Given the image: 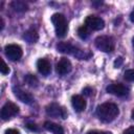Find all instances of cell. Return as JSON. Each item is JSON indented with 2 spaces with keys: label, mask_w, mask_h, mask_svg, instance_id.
Instances as JSON below:
<instances>
[{
  "label": "cell",
  "mask_w": 134,
  "mask_h": 134,
  "mask_svg": "<svg viewBox=\"0 0 134 134\" xmlns=\"http://www.w3.org/2000/svg\"><path fill=\"white\" fill-rule=\"evenodd\" d=\"M132 45H133V49H134V37H133V39H132Z\"/></svg>",
  "instance_id": "30"
},
{
  "label": "cell",
  "mask_w": 134,
  "mask_h": 134,
  "mask_svg": "<svg viewBox=\"0 0 134 134\" xmlns=\"http://www.w3.org/2000/svg\"><path fill=\"white\" fill-rule=\"evenodd\" d=\"M119 113L118 107L113 103H104L96 109L97 117L104 122H111Z\"/></svg>",
  "instance_id": "1"
},
{
  "label": "cell",
  "mask_w": 134,
  "mask_h": 134,
  "mask_svg": "<svg viewBox=\"0 0 134 134\" xmlns=\"http://www.w3.org/2000/svg\"><path fill=\"white\" fill-rule=\"evenodd\" d=\"M71 70V63L67 58H62L58 64H57V72L61 75L66 74L68 72H70Z\"/></svg>",
  "instance_id": "11"
},
{
  "label": "cell",
  "mask_w": 134,
  "mask_h": 134,
  "mask_svg": "<svg viewBox=\"0 0 134 134\" xmlns=\"http://www.w3.org/2000/svg\"><path fill=\"white\" fill-rule=\"evenodd\" d=\"M46 113L47 115L51 116V117H62V118H66L67 117V112L65 110L64 107H61L58 104H50L46 107Z\"/></svg>",
  "instance_id": "6"
},
{
  "label": "cell",
  "mask_w": 134,
  "mask_h": 134,
  "mask_svg": "<svg viewBox=\"0 0 134 134\" xmlns=\"http://www.w3.org/2000/svg\"><path fill=\"white\" fill-rule=\"evenodd\" d=\"M91 92H92V89H91L90 87H86V88L83 89V93H84L85 95H87V96H89V95L91 94Z\"/></svg>",
  "instance_id": "22"
},
{
  "label": "cell",
  "mask_w": 134,
  "mask_h": 134,
  "mask_svg": "<svg viewBox=\"0 0 134 134\" xmlns=\"http://www.w3.org/2000/svg\"><path fill=\"white\" fill-rule=\"evenodd\" d=\"M107 92L116 96H125L129 93V89L122 84H111L107 87Z\"/></svg>",
  "instance_id": "10"
},
{
  "label": "cell",
  "mask_w": 134,
  "mask_h": 134,
  "mask_svg": "<svg viewBox=\"0 0 134 134\" xmlns=\"http://www.w3.org/2000/svg\"><path fill=\"white\" fill-rule=\"evenodd\" d=\"M29 130H31V131H38L39 129H38V127H37V125H35V124H27V126H26Z\"/></svg>",
  "instance_id": "23"
},
{
  "label": "cell",
  "mask_w": 134,
  "mask_h": 134,
  "mask_svg": "<svg viewBox=\"0 0 134 134\" xmlns=\"http://www.w3.org/2000/svg\"><path fill=\"white\" fill-rule=\"evenodd\" d=\"M38 34L35 29H28L27 31L24 32L23 35V39L25 41H27L28 43H36L38 41Z\"/></svg>",
  "instance_id": "15"
},
{
  "label": "cell",
  "mask_w": 134,
  "mask_h": 134,
  "mask_svg": "<svg viewBox=\"0 0 134 134\" xmlns=\"http://www.w3.org/2000/svg\"><path fill=\"white\" fill-rule=\"evenodd\" d=\"M5 134H20V132L16 129H7L5 131Z\"/></svg>",
  "instance_id": "24"
},
{
  "label": "cell",
  "mask_w": 134,
  "mask_h": 134,
  "mask_svg": "<svg viewBox=\"0 0 134 134\" xmlns=\"http://www.w3.org/2000/svg\"><path fill=\"white\" fill-rule=\"evenodd\" d=\"M5 55L10 60V61H18L22 57V48L19 45L16 44H9L6 45L4 48Z\"/></svg>",
  "instance_id": "7"
},
{
  "label": "cell",
  "mask_w": 134,
  "mask_h": 134,
  "mask_svg": "<svg viewBox=\"0 0 134 134\" xmlns=\"http://www.w3.org/2000/svg\"><path fill=\"white\" fill-rule=\"evenodd\" d=\"M87 134H112L111 132H104V131H90Z\"/></svg>",
  "instance_id": "25"
},
{
  "label": "cell",
  "mask_w": 134,
  "mask_h": 134,
  "mask_svg": "<svg viewBox=\"0 0 134 134\" xmlns=\"http://www.w3.org/2000/svg\"><path fill=\"white\" fill-rule=\"evenodd\" d=\"M13 91H14L15 96H16L19 100H21L22 103L31 104V103L34 102V96H32L29 92L23 90L22 88H20V87H14V88H13Z\"/></svg>",
  "instance_id": "9"
},
{
  "label": "cell",
  "mask_w": 134,
  "mask_h": 134,
  "mask_svg": "<svg viewBox=\"0 0 134 134\" xmlns=\"http://www.w3.org/2000/svg\"><path fill=\"white\" fill-rule=\"evenodd\" d=\"M37 67L40 73H42L43 75H48L51 71V66L50 63L46 60V59H40L37 62Z\"/></svg>",
  "instance_id": "13"
},
{
  "label": "cell",
  "mask_w": 134,
  "mask_h": 134,
  "mask_svg": "<svg viewBox=\"0 0 134 134\" xmlns=\"http://www.w3.org/2000/svg\"><path fill=\"white\" fill-rule=\"evenodd\" d=\"M124 77L128 82H134V69H128L124 73Z\"/></svg>",
  "instance_id": "19"
},
{
  "label": "cell",
  "mask_w": 134,
  "mask_h": 134,
  "mask_svg": "<svg viewBox=\"0 0 134 134\" xmlns=\"http://www.w3.org/2000/svg\"><path fill=\"white\" fill-rule=\"evenodd\" d=\"M85 25L92 30H100L105 26V22L102 18L96 16H88L85 20Z\"/></svg>",
  "instance_id": "8"
},
{
  "label": "cell",
  "mask_w": 134,
  "mask_h": 134,
  "mask_svg": "<svg viewBox=\"0 0 134 134\" xmlns=\"http://www.w3.org/2000/svg\"><path fill=\"white\" fill-rule=\"evenodd\" d=\"M9 72V68L6 65V63L4 61H2V67H1V73L2 74H7Z\"/></svg>",
  "instance_id": "20"
},
{
  "label": "cell",
  "mask_w": 134,
  "mask_h": 134,
  "mask_svg": "<svg viewBox=\"0 0 134 134\" xmlns=\"http://www.w3.org/2000/svg\"><path fill=\"white\" fill-rule=\"evenodd\" d=\"M57 49H58V51L63 52V53H71V54L77 57L81 60H83L85 58V53L83 52V50L75 48L74 46H72L68 42H61V43H59L57 45Z\"/></svg>",
  "instance_id": "4"
},
{
  "label": "cell",
  "mask_w": 134,
  "mask_h": 134,
  "mask_svg": "<svg viewBox=\"0 0 134 134\" xmlns=\"http://www.w3.org/2000/svg\"><path fill=\"white\" fill-rule=\"evenodd\" d=\"M130 20L134 23V8H133V10H132V13L130 14Z\"/></svg>",
  "instance_id": "27"
},
{
  "label": "cell",
  "mask_w": 134,
  "mask_h": 134,
  "mask_svg": "<svg viewBox=\"0 0 134 134\" xmlns=\"http://www.w3.org/2000/svg\"><path fill=\"white\" fill-rule=\"evenodd\" d=\"M51 22L53 23L57 37H59V38L65 37L67 34V30H68V26H67V21H66L64 15L59 14V13L53 14L51 16Z\"/></svg>",
  "instance_id": "2"
},
{
  "label": "cell",
  "mask_w": 134,
  "mask_h": 134,
  "mask_svg": "<svg viewBox=\"0 0 134 134\" xmlns=\"http://www.w3.org/2000/svg\"><path fill=\"white\" fill-rule=\"evenodd\" d=\"M18 113H19V107L12 102H7L4 104V106L1 109V118L3 120H7L14 117L15 115H17Z\"/></svg>",
  "instance_id": "5"
},
{
  "label": "cell",
  "mask_w": 134,
  "mask_h": 134,
  "mask_svg": "<svg viewBox=\"0 0 134 134\" xmlns=\"http://www.w3.org/2000/svg\"><path fill=\"white\" fill-rule=\"evenodd\" d=\"M122 62H124V59H122L121 57L117 58V59H116V60L114 61V67H115V68H119V67L121 66Z\"/></svg>",
  "instance_id": "21"
},
{
  "label": "cell",
  "mask_w": 134,
  "mask_h": 134,
  "mask_svg": "<svg viewBox=\"0 0 134 134\" xmlns=\"http://www.w3.org/2000/svg\"><path fill=\"white\" fill-rule=\"evenodd\" d=\"M24 81H25V83H26L28 86H30V87H37L38 84H39L38 79H37L35 75H32V74H27V75H25Z\"/></svg>",
  "instance_id": "17"
},
{
  "label": "cell",
  "mask_w": 134,
  "mask_h": 134,
  "mask_svg": "<svg viewBox=\"0 0 134 134\" xmlns=\"http://www.w3.org/2000/svg\"><path fill=\"white\" fill-rule=\"evenodd\" d=\"M44 128L47 131H49L53 134H64V129L60 125L51 122V121H45L44 122Z\"/></svg>",
  "instance_id": "14"
},
{
  "label": "cell",
  "mask_w": 134,
  "mask_h": 134,
  "mask_svg": "<svg viewBox=\"0 0 134 134\" xmlns=\"http://www.w3.org/2000/svg\"><path fill=\"white\" fill-rule=\"evenodd\" d=\"M0 21H1V28H0V29L2 30L3 27H4V22H3V19H2V18H0Z\"/></svg>",
  "instance_id": "28"
},
{
  "label": "cell",
  "mask_w": 134,
  "mask_h": 134,
  "mask_svg": "<svg viewBox=\"0 0 134 134\" xmlns=\"http://www.w3.org/2000/svg\"><path fill=\"white\" fill-rule=\"evenodd\" d=\"M95 46L97 49H99L100 51H104V52H111L114 50V46H115V43H114V40L112 37H109V36H98L95 41Z\"/></svg>",
  "instance_id": "3"
},
{
  "label": "cell",
  "mask_w": 134,
  "mask_h": 134,
  "mask_svg": "<svg viewBox=\"0 0 134 134\" xmlns=\"http://www.w3.org/2000/svg\"><path fill=\"white\" fill-rule=\"evenodd\" d=\"M71 104H72L73 109L76 112H82L86 108V100L84 99L83 96H81L79 94H75L71 97Z\"/></svg>",
  "instance_id": "12"
},
{
  "label": "cell",
  "mask_w": 134,
  "mask_h": 134,
  "mask_svg": "<svg viewBox=\"0 0 134 134\" xmlns=\"http://www.w3.org/2000/svg\"><path fill=\"white\" fill-rule=\"evenodd\" d=\"M10 5H12V7H13L15 10H17V12H25V10L28 8L27 4H26L24 1H21V0H15V1H13V2L10 3Z\"/></svg>",
  "instance_id": "16"
},
{
  "label": "cell",
  "mask_w": 134,
  "mask_h": 134,
  "mask_svg": "<svg viewBox=\"0 0 134 134\" xmlns=\"http://www.w3.org/2000/svg\"><path fill=\"white\" fill-rule=\"evenodd\" d=\"M77 35L81 39H87L90 35V31H89V28L86 26V25H83L81 27H79L77 29Z\"/></svg>",
  "instance_id": "18"
},
{
  "label": "cell",
  "mask_w": 134,
  "mask_h": 134,
  "mask_svg": "<svg viewBox=\"0 0 134 134\" xmlns=\"http://www.w3.org/2000/svg\"><path fill=\"white\" fill-rule=\"evenodd\" d=\"M124 134H134V127H129L127 130H125Z\"/></svg>",
  "instance_id": "26"
},
{
  "label": "cell",
  "mask_w": 134,
  "mask_h": 134,
  "mask_svg": "<svg viewBox=\"0 0 134 134\" xmlns=\"http://www.w3.org/2000/svg\"><path fill=\"white\" fill-rule=\"evenodd\" d=\"M131 118H132V119L134 120V110L132 111V115H131Z\"/></svg>",
  "instance_id": "29"
}]
</instances>
